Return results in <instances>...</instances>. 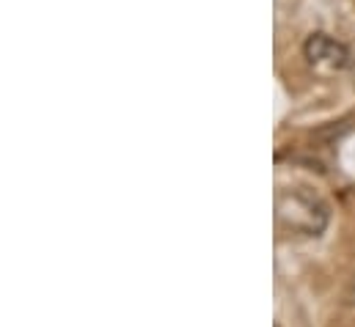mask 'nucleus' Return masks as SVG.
Returning a JSON list of instances; mask_svg holds the SVG:
<instances>
[{
	"label": "nucleus",
	"instance_id": "f257e3e1",
	"mask_svg": "<svg viewBox=\"0 0 355 327\" xmlns=\"http://www.w3.org/2000/svg\"><path fill=\"white\" fill-rule=\"evenodd\" d=\"M275 220L284 231L320 237L328 226V206L309 190H281L275 198Z\"/></svg>",
	"mask_w": 355,
	"mask_h": 327
},
{
	"label": "nucleus",
	"instance_id": "f03ea898",
	"mask_svg": "<svg viewBox=\"0 0 355 327\" xmlns=\"http://www.w3.org/2000/svg\"><path fill=\"white\" fill-rule=\"evenodd\" d=\"M306 61L320 72H342L350 64V50L328 33H314L303 44Z\"/></svg>",
	"mask_w": 355,
	"mask_h": 327
}]
</instances>
